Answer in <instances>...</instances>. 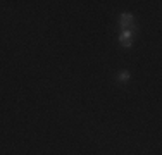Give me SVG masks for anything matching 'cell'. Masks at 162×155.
Instances as JSON below:
<instances>
[{
	"mask_svg": "<svg viewBox=\"0 0 162 155\" xmlns=\"http://www.w3.org/2000/svg\"><path fill=\"white\" fill-rule=\"evenodd\" d=\"M121 26L124 30H135V17L131 14H122L121 16Z\"/></svg>",
	"mask_w": 162,
	"mask_h": 155,
	"instance_id": "1",
	"label": "cell"
},
{
	"mask_svg": "<svg viewBox=\"0 0 162 155\" xmlns=\"http://www.w3.org/2000/svg\"><path fill=\"white\" fill-rule=\"evenodd\" d=\"M131 35H133V31H129V30H124L121 33V38H119V40H121V43L124 47H131V40H129Z\"/></svg>",
	"mask_w": 162,
	"mask_h": 155,
	"instance_id": "2",
	"label": "cell"
},
{
	"mask_svg": "<svg viewBox=\"0 0 162 155\" xmlns=\"http://www.w3.org/2000/svg\"><path fill=\"white\" fill-rule=\"evenodd\" d=\"M119 79H121V81H128V79H129V72H128V71H121Z\"/></svg>",
	"mask_w": 162,
	"mask_h": 155,
	"instance_id": "3",
	"label": "cell"
}]
</instances>
